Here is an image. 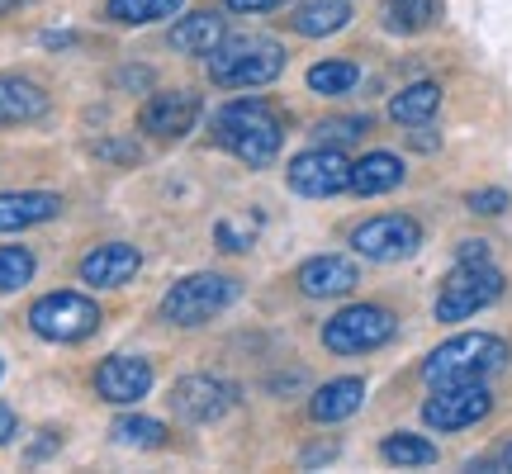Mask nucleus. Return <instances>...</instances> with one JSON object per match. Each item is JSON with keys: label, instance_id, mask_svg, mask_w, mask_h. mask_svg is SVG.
<instances>
[{"label": "nucleus", "instance_id": "obj_26", "mask_svg": "<svg viewBox=\"0 0 512 474\" xmlns=\"http://www.w3.org/2000/svg\"><path fill=\"white\" fill-rule=\"evenodd\" d=\"M185 0H105V19L114 24H162V19L181 15Z\"/></svg>", "mask_w": 512, "mask_h": 474}, {"label": "nucleus", "instance_id": "obj_15", "mask_svg": "<svg viewBox=\"0 0 512 474\" xmlns=\"http://www.w3.org/2000/svg\"><path fill=\"white\" fill-rule=\"evenodd\" d=\"M152 389V365L143 356H110L95 365V394L105 403H138Z\"/></svg>", "mask_w": 512, "mask_h": 474}, {"label": "nucleus", "instance_id": "obj_24", "mask_svg": "<svg viewBox=\"0 0 512 474\" xmlns=\"http://www.w3.org/2000/svg\"><path fill=\"white\" fill-rule=\"evenodd\" d=\"M304 81H309L313 95L337 100V95H351L356 86H361V67H356V62H347V57H328V62H313Z\"/></svg>", "mask_w": 512, "mask_h": 474}, {"label": "nucleus", "instance_id": "obj_31", "mask_svg": "<svg viewBox=\"0 0 512 474\" xmlns=\"http://www.w3.org/2000/svg\"><path fill=\"white\" fill-rule=\"evenodd\" d=\"M465 209L479 214V219H498V214L508 209V190H498V185H489V190H470V195H465Z\"/></svg>", "mask_w": 512, "mask_h": 474}, {"label": "nucleus", "instance_id": "obj_19", "mask_svg": "<svg viewBox=\"0 0 512 474\" xmlns=\"http://www.w3.org/2000/svg\"><path fill=\"white\" fill-rule=\"evenodd\" d=\"M166 43H171L176 53L209 57L223 43V15H219V10H190V15H181L176 24H171Z\"/></svg>", "mask_w": 512, "mask_h": 474}, {"label": "nucleus", "instance_id": "obj_34", "mask_svg": "<svg viewBox=\"0 0 512 474\" xmlns=\"http://www.w3.org/2000/svg\"><path fill=\"white\" fill-rule=\"evenodd\" d=\"M456 261H494V252H489L484 237H465V242L456 247Z\"/></svg>", "mask_w": 512, "mask_h": 474}, {"label": "nucleus", "instance_id": "obj_39", "mask_svg": "<svg viewBox=\"0 0 512 474\" xmlns=\"http://www.w3.org/2000/svg\"><path fill=\"white\" fill-rule=\"evenodd\" d=\"M0 375H5V361H0Z\"/></svg>", "mask_w": 512, "mask_h": 474}, {"label": "nucleus", "instance_id": "obj_5", "mask_svg": "<svg viewBox=\"0 0 512 474\" xmlns=\"http://www.w3.org/2000/svg\"><path fill=\"white\" fill-rule=\"evenodd\" d=\"M285 72V48L275 38H242L233 48H214L209 57V81L228 91H261Z\"/></svg>", "mask_w": 512, "mask_h": 474}, {"label": "nucleus", "instance_id": "obj_25", "mask_svg": "<svg viewBox=\"0 0 512 474\" xmlns=\"http://www.w3.org/2000/svg\"><path fill=\"white\" fill-rule=\"evenodd\" d=\"M384 465H399V470H422V465H437V446L418 432H389L380 441Z\"/></svg>", "mask_w": 512, "mask_h": 474}, {"label": "nucleus", "instance_id": "obj_9", "mask_svg": "<svg viewBox=\"0 0 512 474\" xmlns=\"http://www.w3.org/2000/svg\"><path fill=\"white\" fill-rule=\"evenodd\" d=\"M285 185H290L299 200H332L351 185V162L342 147L318 143L309 152H299L290 166H285Z\"/></svg>", "mask_w": 512, "mask_h": 474}, {"label": "nucleus", "instance_id": "obj_8", "mask_svg": "<svg viewBox=\"0 0 512 474\" xmlns=\"http://www.w3.org/2000/svg\"><path fill=\"white\" fill-rule=\"evenodd\" d=\"M422 223L413 214H375V219L356 223L351 228V252L361 261H375V266H399L422 247Z\"/></svg>", "mask_w": 512, "mask_h": 474}, {"label": "nucleus", "instance_id": "obj_1", "mask_svg": "<svg viewBox=\"0 0 512 474\" xmlns=\"http://www.w3.org/2000/svg\"><path fill=\"white\" fill-rule=\"evenodd\" d=\"M214 138H219L238 162L247 166H271L280 157V147H285V124L271 114L266 100H233V105H223L214 114Z\"/></svg>", "mask_w": 512, "mask_h": 474}, {"label": "nucleus", "instance_id": "obj_16", "mask_svg": "<svg viewBox=\"0 0 512 474\" xmlns=\"http://www.w3.org/2000/svg\"><path fill=\"white\" fill-rule=\"evenodd\" d=\"M62 214V195L53 190H0V233H24Z\"/></svg>", "mask_w": 512, "mask_h": 474}, {"label": "nucleus", "instance_id": "obj_10", "mask_svg": "<svg viewBox=\"0 0 512 474\" xmlns=\"http://www.w3.org/2000/svg\"><path fill=\"white\" fill-rule=\"evenodd\" d=\"M494 413V394L489 380H470V384H437V394L422 403V422L432 432H465Z\"/></svg>", "mask_w": 512, "mask_h": 474}, {"label": "nucleus", "instance_id": "obj_38", "mask_svg": "<svg viewBox=\"0 0 512 474\" xmlns=\"http://www.w3.org/2000/svg\"><path fill=\"white\" fill-rule=\"evenodd\" d=\"M24 0H0V15H10V10H19Z\"/></svg>", "mask_w": 512, "mask_h": 474}, {"label": "nucleus", "instance_id": "obj_20", "mask_svg": "<svg viewBox=\"0 0 512 474\" xmlns=\"http://www.w3.org/2000/svg\"><path fill=\"white\" fill-rule=\"evenodd\" d=\"M361 403H366V380H361V375H342V380H328L313 389L309 418L313 422H347Z\"/></svg>", "mask_w": 512, "mask_h": 474}, {"label": "nucleus", "instance_id": "obj_23", "mask_svg": "<svg viewBox=\"0 0 512 474\" xmlns=\"http://www.w3.org/2000/svg\"><path fill=\"white\" fill-rule=\"evenodd\" d=\"M437 15H441V0H384L380 5V24L399 38H413L422 29H432Z\"/></svg>", "mask_w": 512, "mask_h": 474}, {"label": "nucleus", "instance_id": "obj_27", "mask_svg": "<svg viewBox=\"0 0 512 474\" xmlns=\"http://www.w3.org/2000/svg\"><path fill=\"white\" fill-rule=\"evenodd\" d=\"M34 271H38V256L29 252V247H0V294H15V290H24L29 280H34Z\"/></svg>", "mask_w": 512, "mask_h": 474}, {"label": "nucleus", "instance_id": "obj_18", "mask_svg": "<svg viewBox=\"0 0 512 474\" xmlns=\"http://www.w3.org/2000/svg\"><path fill=\"white\" fill-rule=\"evenodd\" d=\"M43 114H48V91L38 81L0 72V128L29 124V119H43Z\"/></svg>", "mask_w": 512, "mask_h": 474}, {"label": "nucleus", "instance_id": "obj_22", "mask_svg": "<svg viewBox=\"0 0 512 474\" xmlns=\"http://www.w3.org/2000/svg\"><path fill=\"white\" fill-rule=\"evenodd\" d=\"M437 110H441V86L437 81H413V86H403V91L389 100V119L403 124V128L437 119Z\"/></svg>", "mask_w": 512, "mask_h": 474}, {"label": "nucleus", "instance_id": "obj_36", "mask_svg": "<svg viewBox=\"0 0 512 474\" xmlns=\"http://www.w3.org/2000/svg\"><path fill=\"white\" fill-rule=\"evenodd\" d=\"M332 456H337V441H332V446H313V451H304V465L313 470V465H323V460H332Z\"/></svg>", "mask_w": 512, "mask_h": 474}, {"label": "nucleus", "instance_id": "obj_6", "mask_svg": "<svg viewBox=\"0 0 512 474\" xmlns=\"http://www.w3.org/2000/svg\"><path fill=\"white\" fill-rule=\"evenodd\" d=\"M394 332H399V318L394 309H384V304H347V309H337L323 323V347L332 356H366V351H380L384 342H394Z\"/></svg>", "mask_w": 512, "mask_h": 474}, {"label": "nucleus", "instance_id": "obj_3", "mask_svg": "<svg viewBox=\"0 0 512 474\" xmlns=\"http://www.w3.org/2000/svg\"><path fill=\"white\" fill-rule=\"evenodd\" d=\"M238 294H242V285L233 275L195 271L162 294L157 313H162V323H171V328H204V323H214L223 309H233Z\"/></svg>", "mask_w": 512, "mask_h": 474}, {"label": "nucleus", "instance_id": "obj_32", "mask_svg": "<svg viewBox=\"0 0 512 474\" xmlns=\"http://www.w3.org/2000/svg\"><path fill=\"white\" fill-rule=\"evenodd\" d=\"M280 5H290V0H223V10H233V15H266Z\"/></svg>", "mask_w": 512, "mask_h": 474}, {"label": "nucleus", "instance_id": "obj_13", "mask_svg": "<svg viewBox=\"0 0 512 474\" xmlns=\"http://www.w3.org/2000/svg\"><path fill=\"white\" fill-rule=\"evenodd\" d=\"M294 285L309 294V299H342V294H351L356 285H361V271H356V261H351V256L323 252V256L299 261Z\"/></svg>", "mask_w": 512, "mask_h": 474}, {"label": "nucleus", "instance_id": "obj_28", "mask_svg": "<svg viewBox=\"0 0 512 474\" xmlns=\"http://www.w3.org/2000/svg\"><path fill=\"white\" fill-rule=\"evenodd\" d=\"M114 441L138 446V451H157V446H166V427L157 418H119L114 422Z\"/></svg>", "mask_w": 512, "mask_h": 474}, {"label": "nucleus", "instance_id": "obj_21", "mask_svg": "<svg viewBox=\"0 0 512 474\" xmlns=\"http://www.w3.org/2000/svg\"><path fill=\"white\" fill-rule=\"evenodd\" d=\"M290 24H294V34H304V38L342 34L351 24V0H299Z\"/></svg>", "mask_w": 512, "mask_h": 474}, {"label": "nucleus", "instance_id": "obj_17", "mask_svg": "<svg viewBox=\"0 0 512 474\" xmlns=\"http://www.w3.org/2000/svg\"><path fill=\"white\" fill-rule=\"evenodd\" d=\"M403 176H408V166H403L399 152H384V147H375V152H366V157H356L351 162V195H389V190H399Z\"/></svg>", "mask_w": 512, "mask_h": 474}, {"label": "nucleus", "instance_id": "obj_4", "mask_svg": "<svg viewBox=\"0 0 512 474\" xmlns=\"http://www.w3.org/2000/svg\"><path fill=\"white\" fill-rule=\"evenodd\" d=\"M508 290V275L498 271L494 261H456V271L446 275V285L437 294V323H465V318H475L479 309H489L498 304Z\"/></svg>", "mask_w": 512, "mask_h": 474}, {"label": "nucleus", "instance_id": "obj_11", "mask_svg": "<svg viewBox=\"0 0 512 474\" xmlns=\"http://www.w3.org/2000/svg\"><path fill=\"white\" fill-rule=\"evenodd\" d=\"M238 403V389L219 375H185L171 389V413L190 427H204V422H219L228 408Z\"/></svg>", "mask_w": 512, "mask_h": 474}, {"label": "nucleus", "instance_id": "obj_7", "mask_svg": "<svg viewBox=\"0 0 512 474\" xmlns=\"http://www.w3.org/2000/svg\"><path fill=\"white\" fill-rule=\"evenodd\" d=\"M100 304L86 299V294L76 290H53L34 299V309H29V328L43 337V342H86L95 328H100Z\"/></svg>", "mask_w": 512, "mask_h": 474}, {"label": "nucleus", "instance_id": "obj_2", "mask_svg": "<svg viewBox=\"0 0 512 474\" xmlns=\"http://www.w3.org/2000/svg\"><path fill=\"white\" fill-rule=\"evenodd\" d=\"M508 365V342L494 332H460L451 342H441L427 361H422V380L432 384H470V380H489Z\"/></svg>", "mask_w": 512, "mask_h": 474}, {"label": "nucleus", "instance_id": "obj_30", "mask_svg": "<svg viewBox=\"0 0 512 474\" xmlns=\"http://www.w3.org/2000/svg\"><path fill=\"white\" fill-rule=\"evenodd\" d=\"M256 242V219H219L214 223V247L219 252H247Z\"/></svg>", "mask_w": 512, "mask_h": 474}, {"label": "nucleus", "instance_id": "obj_37", "mask_svg": "<svg viewBox=\"0 0 512 474\" xmlns=\"http://www.w3.org/2000/svg\"><path fill=\"white\" fill-rule=\"evenodd\" d=\"M498 470H512V441L503 446V451H498Z\"/></svg>", "mask_w": 512, "mask_h": 474}, {"label": "nucleus", "instance_id": "obj_29", "mask_svg": "<svg viewBox=\"0 0 512 474\" xmlns=\"http://www.w3.org/2000/svg\"><path fill=\"white\" fill-rule=\"evenodd\" d=\"M370 133V119L366 114H337V119H323V124H313V138L328 147H347V143H361Z\"/></svg>", "mask_w": 512, "mask_h": 474}, {"label": "nucleus", "instance_id": "obj_33", "mask_svg": "<svg viewBox=\"0 0 512 474\" xmlns=\"http://www.w3.org/2000/svg\"><path fill=\"white\" fill-rule=\"evenodd\" d=\"M408 147H413V152H437L441 138L432 133V119H427V124H413V128H408Z\"/></svg>", "mask_w": 512, "mask_h": 474}, {"label": "nucleus", "instance_id": "obj_14", "mask_svg": "<svg viewBox=\"0 0 512 474\" xmlns=\"http://www.w3.org/2000/svg\"><path fill=\"white\" fill-rule=\"evenodd\" d=\"M138 271H143V252L133 242H100V247L81 256V280L91 290H119Z\"/></svg>", "mask_w": 512, "mask_h": 474}, {"label": "nucleus", "instance_id": "obj_12", "mask_svg": "<svg viewBox=\"0 0 512 474\" xmlns=\"http://www.w3.org/2000/svg\"><path fill=\"white\" fill-rule=\"evenodd\" d=\"M200 110H204V100H200V91H190V86H181V91H157L143 100L138 128H143L147 138H181V133L195 128Z\"/></svg>", "mask_w": 512, "mask_h": 474}, {"label": "nucleus", "instance_id": "obj_35", "mask_svg": "<svg viewBox=\"0 0 512 474\" xmlns=\"http://www.w3.org/2000/svg\"><path fill=\"white\" fill-rule=\"evenodd\" d=\"M15 432H19L15 408H10V403H0V446H5V441H15Z\"/></svg>", "mask_w": 512, "mask_h": 474}]
</instances>
